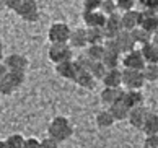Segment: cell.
I'll use <instances>...</instances> for the list:
<instances>
[{
  "instance_id": "8fae6325",
  "label": "cell",
  "mask_w": 158,
  "mask_h": 148,
  "mask_svg": "<svg viewBox=\"0 0 158 148\" xmlns=\"http://www.w3.org/2000/svg\"><path fill=\"white\" fill-rule=\"evenodd\" d=\"M108 16L103 13L101 10H95V11H83V21L88 28H103L106 23Z\"/></svg>"
},
{
  "instance_id": "4316f807",
  "label": "cell",
  "mask_w": 158,
  "mask_h": 148,
  "mask_svg": "<svg viewBox=\"0 0 158 148\" xmlns=\"http://www.w3.org/2000/svg\"><path fill=\"white\" fill-rule=\"evenodd\" d=\"M25 78H26V75L25 72H13V70H10L8 75L5 76V80H8L10 81V85L15 88V90H18V88L25 83Z\"/></svg>"
},
{
  "instance_id": "7a4b0ae2",
  "label": "cell",
  "mask_w": 158,
  "mask_h": 148,
  "mask_svg": "<svg viewBox=\"0 0 158 148\" xmlns=\"http://www.w3.org/2000/svg\"><path fill=\"white\" fill-rule=\"evenodd\" d=\"M72 49L73 47L70 46L69 43H57V44H51L49 46V51H48V56H49V60L54 62V64H60L64 60H72Z\"/></svg>"
},
{
  "instance_id": "9c48e42d",
  "label": "cell",
  "mask_w": 158,
  "mask_h": 148,
  "mask_svg": "<svg viewBox=\"0 0 158 148\" xmlns=\"http://www.w3.org/2000/svg\"><path fill=\"white\" fill-rule=\"evenodd\" d=\"M148 108H145V106H137V108H134L131 109V112H129V117H127V121L129 124L134 127V129H140L142 130L143 127V124H145V119H147V116H148Z\"/></svg>"
},
{
  "instance_id": "e575fe53",
  "label": "cell",
  "mask_w": 158,
  "mask_h": 148,
  "mask_svg": "<svg viewBox=\"0 0 158 148\" xmlns=\"http://www.w3.org/2000/svg\"><path fill=\"white\" fill-rule=\"evenodd\" d=\"M101 3H103V0H85V2H83V8L86 11H95V10L101 8Z\"/></svg>"
},
{
  "instance_id": "6da1fadb",
  "label": "cell",
  "mask_w": 158,
  "mask_h": 148,
  "mask_svg": "<svg viewBox=\"0 0 158 148\" xmlns=\"http://www.w3.org/2000/svg\"><path fill=\"white\" fill-rule=\"evenodd\" d=\"M48 134H49V137L56 138L60 143V142H65V140H69L70 137H72L73 127H72V124H70V121L67 119V117L57 116L49 122Z\"/></svg>"
},
{
  "instance_id": "603a6c76",
  "label": "cell",
  "mask_w": 158,
  "mask_h": 148,
  "mask_svg": "<svg viewBox=\"0 0 158 148\" xmlns=\"http://www.w3.org/2000/svg\"><path fill=\"white\" fill-rule=\"evenodd\" d=\"M86 39H88V44H104L106 36L103 33V28H88L86 29Z\"/></svg>"
},
{
  "instance_id": "8992f818",
  "label": "cell",
  "mask_w": 158,
  "mask_h": 148,
  "mask_svg": "<svg viewBox=\"0 0 158 148\" xmlns=\"http://www.w3.org/2000/svg\"><path fill=\"white\" fill-rule=\"evenodd\" d=\"M122 64H124L126 68H134V70H143V67L147 65L142 56V51H137V49L126 52L124 57H122Z\"/></svg>"
},
{
  "instance_id": "9a60e30c",
  "label": "cell",
  "mask_w": 158,
  "mask_h": 148,
  "mask_svg": "<svg viewBox=\"0 0 158 148\" xmlns=\"http://www.w3.org/2000/svg\"><path fill=\"white\" fill-rule=\"evenodd\" d=\"M103 85L104 86H113V88H118L122 85V70H119L118 67L114 68H108L104 76L101 78Z\"/></svg>"
},
{
  "instance_id": "ba28073f",
  "label": "cell",
  "mask_w": 158,
  "mask_h": 148,
  "mask_svg": "<svg viewBox=\"0 0 158 148\" xmlns=\"http://www.w3.org/2000/svg\"><path fill=\"white\" fill-rule=\"evenodd\" d=\"M140 20H142V11H137V10L122 11V15H121L122 29H126V31H134L135 28L140 26Z\"/></svg>"
},
{
  "instance_id": "4dcf8cb0",
  "label": "cell",
  "mask_w": 158,
  "mask_h": 148,
  "mask_svg": "<svg viewBox=\"0 0 158 148\" xmlns=\"http://www.w3.org/2000/svg\"><path fill=\"white\" fill-rule=\"evenodd\" d=\"M106 70H108V67H106V65H104L101 60L93 62L91 67H90V72H91V75L95 76L96 80H101L103 76H104V73H106Z\"/></svg>"
},
{
  "instance_id": "d590c367",
  "label": "cell",
  "mask_w": 158,
  "mask_h": 148,
  "mask_svg": "<svg viewBox=\"0 0 158 148\" xmlns=\"http://www.w3.org/2000/svg\"><path fill=\"white\" fill-rule=\"evenodd\" d=\"M75 62H77V64H78V67H80V68H83V70H90L91 64H93V60H91V59H88V56H86V54H85V56H80Z\"/></svg>"
},
{
  "instance_id": "f6af8a7d",
  "label": "cell",
  "mask_w": 158,
  "mask_h": 148,
  "mask_svg": "<svg viewBox=\"0 0 158 148\" xmlns=\"http://www.w3.org/2000/svg\"><path fill=\"white\" fill-rule=\"evenodd\" d=\"M143 148H150V146H145V145H143Z\"/></svg>"
},
{
  "instance_id": "7c38bea8",
  "label": "cell",
  "mask_w": 158,
  "mask_h": 148,
  "mask_svg": "<svg viewBox=\"0 0 158 148\" xmlns=\"http://www.w3.org/2000/svg\"><path fill=\"white\" fill-rule=\"evenodd\" d=\"M140 26L143 29H147L153 34L155 31H158V13L152 8H147L145 11H142V20H140Z\"/></svg>"
},
{
  "instance_id": "7bdbcfd3",
  "label": "cell",
  "mask_w": 158,
  "mask_h": 148,
  "mask_svg": "<svg viewBox=\"0 0 158 148\" xmlns=\"http://www.w3.org/2000/svg\"><path fill=\"white\" fill-rule=\"evenodd\" d=\"M3 8H7V7H5V2H3V0H0V11H2Z\"/></svg>"
},
{
  "instance_id": "3957f363",
  "label": "cell",
  "mask_w": 158,
  "mask_h": 148,
  "mask_svg": "<svg viewBox=\"0 0 158 148\" xmlns=\"http://www.w3.org/2000/svg\"><path fill=\"white\" fill-rule=\"evenodd\" d=\"M13 11L25 21H38L39 18V8L36 0H21Z\"/></svg>"
},
{
  "instance_id": "5b68a950",
  "label": "cell",
  "mask_w": 158,
  "mask_h": 148,
  "mask_svg": "<svg viewBox=\"0 0 158 148\" xmlns=\"http://www.w3.org/2000/svg\"><path fill=\"white\" fill-rule=\"evenodd\" d=\"M72 29L67 23H54L49 31H48V38L51 41V44H57V43H69Z\"/></svg>"
},
{
  "instance_id": "f1b7e54d",
  "label": "cell",
  "mask_w": 158,
  "mask_h": 148,
  "mask_svg": "<svg viewBox=\"0 0 158 148\" xmlns=\"http://www.w3.org/2000/svg\"><path fill=\"white\" fill-rule=\"evenodd\" d=\"M145 81H156L158 80V64H147L142 70Z\"/></svg>"
},
{
  "instance_id": "30bf717a",
  "label": "cell",
  "mask_w": 158,
  "mask_h": 148,
  "mask_svg": "<svg viewBox=\"0 0 158 148\" xmlns=\"http://www.w3.org/2000/svg\"><path fill=\"white\" fill-rule=\"evenodd\" d=\"M78 64L73 60H64L60 64H56V72L57 75H60L62 78H67V80H73L75 75L78 72Z\"/></svg>"
},
{
  "instance_id": "d6986e66",
  "label": "cell",
  "mask_w": 158,
  "mask_h": 148,
  "mask_svg": "<svg viewBox=\"0 0 158 148\" xmlns=\"http://www.w3.org/2000/svg\"><path fill=\"white\" fill-rule=\"evenodd\" d=\"M69 44L75 47V49H81L88 44V39H86V29H72V34H70V39H69Z\"/></svg>"
},
{
  "instance_id": "1f68e13d",
  "label": "cell",
  "mask_w": 158,
  "mask_h": 148,
  "mask_svg": "<svg viewBox=\"0 0 158 148\" xmlns=\"http://www.w3.org/2000/svg\"><path fill=\"white\" fill-rule=\"evenodd\" d=\"M99 10H101L106 16H109V15H113V13L118 11V5H116L114 0H103L101 8H99Z\"/></svg>"
},
{
  "instance_id": "b9f144b4",
  "label": "cell",
  "mask_w": 158,
  "mask_h": 148,
  "mask_svg": "<svg viewBox=\"0 0 158 148\" xmlns=\"http://www.w3.org/2000/svg\"><path fill=\"white\" fill-rule=\"evenodd\" d=\"M153 43L158 46V31H155V33H153Z\"/></svg>"
},
{
  "instance_id": "f35d334b",
  "label": "cell",
  "mask_w": 158,
  "mask_h": 148,
  "mask_svg": "<svg viewBox=\"0 0 158 148\" xmlns=\"http://www.w3.org/2000/svg\"><path fill=\"white\" fill-rule=\"evenodd\" d=\"M5 2V7L10 8V10H15L16 7H18V3L21 2V0H3Z\"/></svg>"
},
{
  "instance_id": "7dc6e473",
  "label": "cell",
  "mask_w": 158,
  "mask_h": 148,
  "mask_svg": "<svg viewBox=\"0 0 158 148\" xmlns=\"http://www.w3.org/2000/svg\"><path fill=\"white\" fill-rule=\"evenodd\" d=\"M114 2H116V0H114Z\"/></svg>"
},
{
  "instance_id": "cb8c5ba5",
  "label": "cell",
  "mask_w": 158,
  "mask_h": 148,
  "mask_svg": "<svg viewBox=\"0 0 158 148\" xmlns=\"http://www.w3.org/2000/svg\"><path fill=\"white\" fill-rule=\"evenodd\" d=\"M142 130L147 135H152V134H158V114H155V112H148L147 119H145V124Z\"/></svg>"
},
{
  "instance_id": "836d02e7",
  "label": "cell",
  "mask_w": 158,
  "mask_h": 148,
  "mask_svg": "<svg viewBox=\"0 0 158 148\" xmlns=\"http://www.w3.org/2000/svg\"><path fill=\"white\" fill-rule=\"evenodd\" d=\"M116 5H118V10L129 11V10H134L135 0H116Z\"/></svg>"
},
{
  "instance_id": "2e32d148",
  "label": "cell",
  "mask_w": 158,
  "mask_h": 148,
  "mask_svg": "<svg viewBox=\"0 0 158 148\" xmlns=\"http://www.w3.org/2000/svg\"><path fill=\"white\" fill-rule=\"evenodd\" d=\"M121 99L127 104L129 109H134V108H137V106L143 104V94L140 90H126Z\"/></svg>"
},
{
  "instance_id": "bcb514c9",
  "label": "cell",
  "mask_w": 158,
  "mask_h": 148,
  "mask_svg": "<svg viewBox=\"0 0 158 148\" xmlns=\"http://www.w3.org/2000/svg\"><path fill=\"white\" fill-rule=\"evenodd\" d=\"M25 148H28V146H25Z\"/></svg>"
},
{
  "instance_id": "e0dca14e",
  "label": "cell",
  "mask_w": 158,
  "mask_h": 148,
  "mask_svg": "<svg viewBox=\"0 0 158 148\" xmlns=\"http://www.w3.org/2000/svg\"><path fill=\"white\" fill-rule=\"evenodd\" d=\"M116 41H118V44L121 47L122 56L135 47V41H134V38H132V33L131 31H126V29H122L118 36H116Z\"/></svg>"
},
{
  "instance_id": "ee69618b",
  "label": "cell",
  "mask_w": 158,
  "mask_h": 148,
  "mask_svg": "<svg viewBox=\"0 0 158 148\" xmlns=\"http://www.w3.org/2000/svg\"><path fill=\"white\" fill-rule=\"evenodd\" d=\"M0 148H7V145H5V142H0Z\"/></svg>"
},
{
  "instance_id": "52a82bcc",
  "label": "cell",
  "mask_w": 158,
  "mask_h": 148,
  "mask_svg": "<svg viewBox=\"0 0 158 148\" xmlns=\"http://www.w3.org/2000/svg\"><path fill=\"white\" fill-rule=\"evenodd\" d=\"M122 31V23H121V15L113 13L106 18V23L103 26V33L106 39H113Z\"/></svg>"
},
{
  "instance_id": "d6a6232c",
  "label": "cell",
  "mask_w": 158,
  "mask_h": 148,
  "mask_svg": "<svg viewBox=\"0 0 158 148\" xmlns=\"http://www.w3.org/2000/svg\"><path fill=\"white\" fill-rule=\"evenodd\" d=\"M15 91L16 90L10 85L8 80H5V78L0 80V94H3V96H10V94H13Z\"/></svg>"
},
{
  "instance_id": "f546056e",
  "label": "cell",
  "mask_w": 158,
  "mask_h": 148,
  "mask_svg": "<svg viewBox=\"0 0 158 148\" xmlns=\"http://www.w3.org/2000/svg\"><path fill=\"white\" fill-rule=\"evenodd\" d=\"M25 143H26V138H23V135H10V137L5 140V145L7 148H25Z\"/></svg>"
},
{
  "instance_id": "ac0fdd59",
  "label": "cell",
  "mask_w": 158,
  "mask_h": 148,
  "mask_svg": "<svg viewBox=\"0 0 158 148\" xmlns=\"http://www.w3.org/2000/svg\"><path fill=\"white\" fill-rule=\"evenodd\" d=\"M122 94H124V91L121 90V86L118 88H113V86H104V90L101 91V101L104 104L111 106L113 103L119 101V99L122 98Z\"/></svg>"
},
{
  "instance_id": "60d3db41",
  "label": "cell",
  "mask_w": 158,
  "mask_h": 148,
  "mask_svg": "<svg viewBox=\"0 0 158 148\" xmlns=\"http://www.w3.org/2000/svg\"><path fill=\"white\" fill-rule=\"evenodd\" d=\"M3 59V44H2V41H0V60Z\"/></svg>"
},
{
  "instance_id": "ffe728a7",
  "label": "cell",
  "mask_w": 158,
  "mask_h": 148,
  "mask_svg": "<svg viewBox=\"0 0 158 148\" xmlns=\"http://www.w3.org/2000/svg\"><path fill=\"white\" fill-rule=\"evenodd\" d=\"M109 112L114 116L116 121H124L129 117V112H131V109L127 108V104L122 101V99H119V101H116L109 106Z\"/></svg>"
},
{
  "instance_id": "83f0119b",
  "label": "cell",
  "mask_w": 158,
  "mask_h": 148,
  "mask_svg": "<svg viewBox=\"0 0 158 148\" xmlns=\"http://www.w3.org/2000/svg\"><path fill=\"white\" fill-rule=\"evenodd\" d=\"M101 62L106 65L108 68H114V67H118L119 62H121V54H118V52H113V51H106V52H104V57H103Z\"/></svg>"
},
{
  "instance_id": "8d00e7d4",
  "label": "cell",
  "mask_w": 158,
  "mask_h": 148,
  "mask_svg": "<svg viewBox=\"0 0 158 148\" xmlns=\"http://www.w3.org/2000/svg\"><path fill=\"white\" fill-rule=\"evenodd\" d=\"M39 148H59V142L52 137H46L44 140H41Z\"/></svg>"
},
{
  "instance_id": "277c9868",
  "label": "cell",
  "mask_w": 158,
  "mask_h": 148,
  "mask_svg": "<svg viewBox=\"0 0 158 148\" xmlns=\"http://www.w3.org/2000/svg\"><path fill=\"white\" fill-rule=\"evenodd\" d=\"M122 85L127 90H142V86L145 85V76L142 70L124 68L122 70Z\"/></svg>"
},
{
  "instance_id": "ab89813d",
  "label": "cell",
  "mask_w": 158,
  "mask_h": 148,
  "mask_svg": "<svg viewBox=\"0 0 158 148\" xmlns=\"http://www.w3.org/2000/svg\"><path fill=\"white\" fill-rule=\"evenodd\" d=\"M8 72H10V70H8L7 65H5V62H0V80L5 78V76L8 75Z\"/></svg>"
},
{
  "instance_id": "4fadbf2b",
  "label": "cell",
  "mask_w": 158,
  "mask_h": 148,
  "mask_svg": "<svg viewBox=\"0 0 158 148\" xmlns=\"http://www.w3.org/2000/svg\"><path fill=\"white\" fill-rule=\"evenodd\" d=\"M3 62L8 70H13V72H26L28 68V59L21 54H10L8 57H5Z\"/></svg>"
},
{
  "instance_id": "d4e9b609",
  "label": "cell",
  "mask_w": 158,
  "mask_h": 148,
  "mask_svg": "<svg viewBox=\"0 0 158 148\" xmlns=\"http://www.w3.org/2000/svg\"><path fill=\"white\" fill-rule=\"evenodd\" d=\"M114 122H116V119H114V116L109 112V109L108 111H101V112L96 114V124H98L99 129H108V127L113 125Z\"/></svg>"
},
{
  "instance_id": "484cf974",
  "label": "cell",
  "mask_w": 158,
  "mask_h": 148,
  "mask_svg": "<svg viewBox=\"0 0 158 148\" xmlns=\"http://www.w3.org/2000/svg\"><path fill=\"white\" fill-rule=\"evenodd\" d=\"M104 52H106L104 44H90L88 51H86V56H88V59H91L93 62H98V60H103Z\"/></svg>"
},
{
  "instance_id": "7402d4cb",
  "label": "cell",
  "mask_w": 158,
  "mask_h": 148,
  "mask_svg": "<svg viewBox=\"0 0 158 148\" xmlns=\"http://www.w3.org/2000/svg\"><path fill=\"white\" fill-rule=\"evenodd\" d=\"M131 33H132V38H134V41H135V44L143 46V44H148V43L153 41V34H152L150 31H147V29H143L142 26L135 28Z\"/></svg>"
},
{
  "instance_id": "44dd1931",
  "label": "cell",
  "mask_w": 158,
  "mask_h": 148,
  "mask_svg": "<svg viewBox=\"0 0 158 148\" xmlns=\"http://www.w3.org/2000/svg\"><path fill=\"white\" fill-rule=\"evenodd\" d=\"M140 51H142V56L147 64H158V46L153 41L148 44H143L140 47Z\"/></svg>"
},
{
  "instance_id": "74e56055",
  "label": "cell",
  "mask_w": 158,
  "mask_h": 148,
  "mask_svg": "<svg viewBox=\"0 0 158 148\" xmlns=\"http://www.w3.org/2000/svg\"><path fill=\"white\" fill-rule=\"evenodd\" d=\"M145 146H150V148H158V134L147 135V138H145Z\"/></svg>"
},
{
  "instance_id": "5bb4252c",
  "label": "cell",
  "mask_w": 158,
  "mask_h": 148,
  "mask_svg": "<svg viewBox=\"0 0 158 148\" xmlns=\"http://www.w3.org/2000/svg\"><path fill=\"white\" fill-rule=\"evenodd\" d=\"M73 81H75V83H77L78 86L85 88V90H93V88L96 86V81H98V80L91 75L90 70L78 68V72H77V75H75Z\"/></svg>"
}]
</instances>
